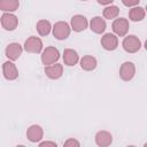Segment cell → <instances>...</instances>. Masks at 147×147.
Listing matches in <instances>:
<instances>
[{
	"mask_svg": "<svg viewBox=\"0 0 147 147\" xmlns=\"http://www.w3.org/2000/svg\"><path fill=\"white\" fill-rule=\"evenodd\" d=\"M140 47H141V41L134 34L127 36L123 40V48L127 53H136L140 49Z\"/></svg>",
	"mask_w": 147,
	"mask_h": 147,
	"instance_id": "cell-1",
	"label": "cell"
},
{
	"mask_svg": "<svg viewBox=\"0 0 147 147\" xmlns=\"http://www.w3.org/2000/svg\"><path fill=\"white\" fill-rule=\"evenodd\" d=\"M60 57V53L57 51V48L55 47H46L44 49V52L41 53V61L45 65H49V64H54Z\"/></svg>",
	"mask_w": 147,
	"mask_h": 147,
	"instance_id": "cell-2",
	"label": "cell"
},
{
	"mask_svg": "<svg viewBox=\"0 0 147 147\" xmlns=\"http://www.w3.org/2000/svg\"><path fill=\"white\" fill-rule=\"evenodd\" d=\"M53 34L56 39L63 40L67 39L70 34V26L67 22H56L53 26Z\"/></svg>",
	"mask_w": 147,
	"mask_h": 147,
	"instance_id": "cell-3",
	"label": "cell"
},
{
	"mask_svg": "<svg viewBox=\"0 0 147 147\" xmlns=\"http://www.w3.org/2000/svg\"><path fill=\"white\" fill-rule=\"evenodd\" d=\"M24 49L28 53H33V54H38L41 52L42 49V41L40 38L38 37H30L25 40L24 42Z\"/></svg>",
	"mask_w": 147,
	"mask_h": 147,
	"instance_id": "cell-4",
	"label": "cell"
},
{
	"mask_svg": "<svg viewBox=\"0 0 147 147\" xmlns=\"http://www.w3.org/2000/svg\"><path fill=\"white\" fill-rule=\"evenodd\" d=\"M113 31L119 36V37H124L129 29H130V24H129V21L126 18H123V17H119V18H116L114 22H113Z\"/></svg>",
	"mask_w": 147,
	"mask_h": 147,
	"instance_id": "cell-5",
	"label": "cell"
},
{
	"mask_svg": "<svg viewBox=\"0 0 147 147\" xmlns=\"http://www.w3.org/2000/svg\"><path fill=\"white\" fill-rule=\"evenodd\" d=\"M136 75V67L132 62L126 61L124 62L121 68H119V77L124 80V82H129Z\"/></svg>",
	"mask_w": 147,
	"mask_h": 147,
	"instance_id": "cell-6",
	"label": "cell"
},
{
	"mask_svg": "<svg viewBox=\"0 0 147 147\" xmlns=\"http://www.w3.org/2000/svg\"><path fill=\"white\" fill-rule=\"evenodd\" d=\"M17 24H18V20L14 14L5 13L1 16V25H2V28L5 30L13 31V30H15L17 28Z\"/></svg>",
	"mask_w": 147,
	"mask_h": 147,
	"instance_id": "cell-7",
	"label": "cell"
},
{
	"mask_svg": "<svg viewBox=\"0 0 147 147\" xmlns=\"http://www.w3.org/2000/svg\"><path fill=\"white\" fill-rule=\"evenodd\" d=\"M101 45L106 51H114L118 46V38L113 33H106L101 38Z\"/></svg>",
	"mask_w": 147,
	"mask_h": 147,
	"instance_id": "cell-8",
	"label": "cell"
},
{
	"mask_svg": "<svg viewBox=\"0 0 147 147\" xmlns=\"http://www.w3.org/2000/svg\"><path fill=\"white\" fill-rule=\"evenodd\" d=\"M2 72H3L5 78L8 80H14L18 77V70L16 65L10 61H6L2 64Z\"/></svg>",
	"mask_w": 147,
	"mask_h": 147,
	"instance_id": "cell-9",
	"label": "cell"
},
{
	"mask_svg": "<svg viewBox=\"0 0 147 147\" xmlns=\"http://www.w3.org/2000/svg\"><path fill=\"white\" fill-rule=\"evenodd\" d=\"M42 136H44V131L41 129V126L34 124V125H31L28 131H26V138L31 141V142H38L42 139Z\"/></svg>",
	"mask_w": 147,
	"mask_h": 147,
	"instance_id": "cell-10",
	"label": "cell"
},
{
	"mask_svg": "<svg viewBox=\"0 0 147 147\" xmlns=\"http://www.w3.org/2000/svg\"><path fill=\"white\" fill-rule=\"evenodd\" d=\"M45 74L48 78L51 79H57L62 76L63 74V67L60 63H55V64H49L45 67Z\"/></svg>",
	"mask_w": 147,
	"mask_h": 147,
	"instance_id": "cell-11",
	"label": "cell"
},
{
	"mask_svg": "<svg viewBox=\"0 0 147 147\" xmlns=\"http://www.w3.org/2000/svg\"><path fill=\"white\" fill-rule=\"evenodd\" d=\"M22 51H23V48H22V46H21L20 44H17V42H11V44H9V45L6 47V56H7L9 60L15 61V60H17V59L21 56Z\"/></svg>",
	"mask_w": 147,
	"mask_h": 147,
	"instance_id": "cell-12",
	"label": "cell"
},
{
	"mask_svg": "<svg viewBox=\"0 0 147 147\" xmlns=\"http://www.w3.org/2000/svg\"><path fill=\"white\" fill-rule=\"evenodd\" d=\"M87 28V20L83 15H75L71 18V29L76 32L84 31Z\"/></svg>",
	"mask_w": 147,
	"mask_h": 147,
	"instance_id": "cell-13",
	"label": "cell"
},
{
	"mask_svg": "<svg viewBox=\"0 0 147 147\" xmlns=\"http://www.w3.org/2000/svg\"><path fill=\"white\" fill-rule=\"evenodd\" d=\"M113 136L108 131H99L95 134V142L100 147H107L111 144Z\"/></svg>",
	"mask_w": 147,
	"mask_h": 147,
	"instance_id": "cell-14",
	"label": "cell"
},
{
	"mask_svg": "<svg viewBox=\"0 0 147 147\" xmlns=\"http://www.w3.org/2000/svg\"><path fill=\"white\" fill-rule=\"evenodd\" d=\"M90 29L95 33H102L106 30V22L102 17L95 16L90 22Z\"/></svg>",
	"mask_w": 147,
	"mask_h": 147,
	"instance_id": "cell-15",
	"label": "cell"
},
{
	"mask_svg": "<svg viewBox=\"0 0 147 147\" xmlns=\"http://www.w3.org/2000/svg\"><path fill=\"white\" fill-rule=\"evenodd\" d=\"M79 57H78V54L76 51L71 49V48H67L64 49L63 52V61H64V64L71 67V65H75L77 62H78Z\"/></svg>",
	"mask_w": 147,
	"mask_h": 147,
	"instance_id": "cell-16",
	"label": "cell"
},
{
	"mask_svg": "<svg viewBox=\"0 0 147 147\" xmlns=\"http://www.w3.org/2000/svg\"><path fill=\"white\" fill-rule=\"evenodd\" d=\"M80 67L86 71H92L96 68V59L92 55H85L80 60Z\"/></svg>",
	"mask_w": 147,
	"mask_h": 147,
	"instance_id": "cell-17",
	"label": "cell"
},
{
	"mask_svg": "<svg viewBox=\"0 0 147 147\" xmlns=\"http://www.w3.org/2000/svg\"><path fill=\"white\" fill-rule=\"evenodd\" d=\"M18 0H0V9L3 11H15L18 9Z\"/></svg>",
	"mask_w": 147,
	"mask_h": 147,
	"instance_id": "cell-18",
	"label": "cell"
},
{
	"mask_svg": "<svg viewBox=\"0 0 147 147\" xmlns=\"http://www.w3.org/2000/svg\"><path fill=\"white\" fill-rule=\"evenodd\" d=\"M129 17L131 21L133 22H139L142 21L145 17V9L141 7H133L130 11H129Z\"/></svg>",
	"mask_w": 147,
	"mask_h": 147,
	"instance_id": "cell-19",
	"label": "cell"
},
{
	"mask_svg": "<svg viewBox=\"0 0 147 147\" xmlns=\"http://www.w3.org/2000/svg\"><path fill=\"white\" fill-rule=\"evenodd\" d=\"M36 29H37V31H38V33L40 36H47L51 32L52 26H51L49 21H47V20H40V21H38L37 25H36Z\"/></svg>",
	"mask_w": 147,
	"mask_h": 147,
	"instance_id": "cell-20",
	"label": "cell"
},
{
	"mask_svg": "<svg viewBox=\"0 0 147 147\" xmlns=\"http://www.w3.org/2000/svg\"><path fill=\"white\" fill-rule=\"evenodd\" d=\"M118 13H119V8L117 6H108L103 9V16L107 20L116 18L118 16Z\"/></svg>",
	"mask_w": 147,
	"mask_h": 147,
	"instance_id": "cell-21",
	"label": "cell"
},
{
	"mask_svg": "<svg viewBox=\"0 0 147 147\" xmlns=\"http://www.w3.org/2000/svg\"><path fill=\"white\" fill-rule=\"evenodd\" d=\"M79 141L74 138H70L64 142V147H79Z\"/></svg>",
	"mask_w": 147,
	"mask_h": 147,
	"instance_id": "cell-22",
	"label": "cell"
},
{
	"mask_svg": "<svg viewBox=\"0 0 147 147\" xmlns=\"http://www.w3.org/2000/svg\"><path fill=\"white\" fill-rule=\"evenodd\" d=\"M140 0H122L123 5L126 6V7H132V6H136L139 3Z\"/></svg>",
	"mask_w": 147,
	"mask_h": 147,
	"instance_id": "cell-23",
	"label": "cell"
},
{
	"mask_svg": "<svg viewBox=\"0 0 147 147\" xmlns=\"http://www.w3.org/2000/svg\"><path fill=\"white\" fill-rule=\"evenodd\" d=\"M40 147H56V144L53 142V141H44V142H40L39 144Z\"/></svg>",
	"mask_w": 147,
	"mask_h": 147,
	"instance_id": "cell-24",
	"label": "cell"
},
{
	"mask_svg": "<svg viewBox=\"0 0 147 147\" xmlns=\"http://www.w3.org/2000/svg\"><path fill=\"white\" fill-rule=\"evenodd\" d=\"M114 0H98V2L99 3H101V5H109V3H111Z\"/></svg>",
	"mask_w": 147,
	"mask_h": 147,
	"instance_id": "cell-25",
	"label": "cell"
},
{
	"mask_svg": "<svg viewBox=\"0 0 147 147\" xmlns=\"http://www.w3.org/2000/svg\"><path fill=\"white\" fill-rule=\"evenodd\" d=\"M145 48H146V51H147V40L145 41Z\"/></svg>",
	"mask_w": 147,
	"mask_h": 147,
	"instance_id": "cell-26",
	"label": "cell"
},
{
	"mask_svg": "<svg viewBox=\"0 0 147 147\" xmlns=\"http://www.w3.org/2000/svg\"><path fill=\"white\" fill-rule=\"evenodd\" d=\"M145 146H146V147H147V142H146V144H145Z\"/></svg>",
	"mask_w": 147,
	"mask_h": 147,
	"instance_id": "cell-27",
	"label": "cell"
},
{
	"mask_svg": "<svg viewBox=\"0 0 147 147\" xmlns=\"http://www.w3.org/2000/svg\"><path fill=\"white\" fill-rule=\"evenodd\" d=\"M146 11H147V6H146Z\"/></svg>",
	"mask_w": 147,
	"mask_h": 147,
	"instance_id": "cell-28",
	"label": "cell"
},
{
	"mask_svg": "<svg viewBox=\"0 0 147 147\" xmlns=\"http://www.w3.org/2000/svg\"><path fill=\"white\" fill-rule=\"evenodd\" d=\"M82 1H86V0H82Z\"/></svg>",
	"mask_w": 147,
	"mask_h": 147,
	"instance_id": "cell-29",
	"label": "cell"
}]
</instances>
